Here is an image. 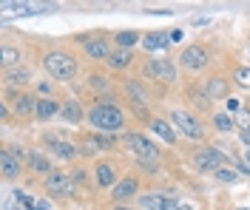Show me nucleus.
<instances>
[{
  "instance_id": "f257e3e1",
  "label": "nucleus",
  "mask_w": 250,
  "mask_h": 210,
  "mask_svg": "<svg viewBox=\"0 0 250 210\" xmlns=\"http://www.w3.org/2000/svg\"><path fill=\"white\" fill-rule=\"evenodd\" d=\"M88 122H91L97 131H108V134H117V131L125 125L123 111L114 105V102H100L88 111Z\"/></svg>"
},
{
  "instance_id": "f03ea898",
  "label": "nucleus",
  "mask_w": 250,
  "mask_h": 210,
  "mask_svg": "<svg viewBox=\"0 0 250 210\" xmlns=\"http://www.w3.org/2000/svg\"><path fill=\"white\" fill-rule=\"evenodd\" d=\"M43 65H46V71L54 80H71L77 74V60L71 54H65V51H48Z\"/></svg>"
},
{
  "instance_id": "7ed1b4c3",
  "label": "nucleus",
  "mask_w": 250,
  "mask_h": 210,
  "mask_svg": "<svg viewBox=\"0 0 250 210\" xmlns=\"http://www.w3.org/2000/svg\"><path fill=\"white\" fill-rule=\"evenodd\" d=\"M171 122H173V128L179 131V134H185L188 139H202V136H205L202 119H196L193 114H188V111H173V114H171Z\"/></svg>"
},
{
  "instance_id": "20e7f679",
  "label": "nucleus",
  "mask_w": 250,
  "mask_h": 210,
  "mask_svg": "<svg viewBox=\"0 0 250 210\" xmlns=\"http://www.w3.org/2000/svg\"><path fill=\"white\" fill-rule=\"evenodd\" d=\"M125 145L134 156H140V162H156L159 159V151H156L154 142H148L142 134H128L125 136Z\"/></svg>"
},
{
  "instance_id": "39448f33",
  "label": "nucleus",
  "mask_w": 250,
  "mask_h": 210,
  "mask_svg": "<svg viewBox=\"0 0 250 210\" xmlns=\"http://www.w3.org/2000/svg\"><path fill=\"white\" fill-rule=\"evenodd\" d=\"M222 165H225V156H222V151H216V148H202V151L193 153V168L199 173H216Z\"/></svg>"
},
{
  "instance_id": "423d86ee",
  "label": "nucleus",
  "mask_w": 250,
  "mask_h": 210,
  "mask_svg": "<svg viewBox=\"0 0 250 210\" xmlns=\"http://www.w3.org/2000/svg\"><path fill=\"white\" fill-rule=\"evenodd\" d=\"M182 65L190 68V71H202L205 65H208V51L202 46H188L182 51Z\"/></svg>"
},
{
  "instance_id": "0eeeda50",
  "label": "nucleus",
  "mask_w": 250,
  "mask_h": 210,
  "mask_svg": "<svg viewBox=\"0 0 250 210\" xmlns=\"http://www.w3.org/2000/svg\"><path fill=\"white\" fill-rule=\"evenodd\" d=\"M145 74L148 77H156V80H162V82H171L176 77V68L168 60H151V63L145 65Z\"/></svg>"
},
{
  "instance_id": "6e6552de",
  "label": "nucleus",
  "mask_w": 250,
  "mask_h": 210,
  "mask_svg": "<svg viewBox=\"0 0 250 210\" xmlns=\"http://www.w3.org/2000/svg\"><path fill=\"white\" fill-rule=\"evenodd\" d=\"M140 208L142 210H176L179 205L162 193H151V196H142L140 199Z\"/></svg>"
},
{
  "instance_id": "1a4fd4ad",
  "label": "nucleus",
  "mask_w": 250,
  "mask_h": 210,
  "mask_svg": "<svg viewBox=\"0 0 250 210\" xmlns=\"http://www.w3.org/2000/svg\"><path fill=\"white\" fill-rule=\"evenodd\" d=\"M20 168H23V162L17 159L9 148H3V153H0V171H3V176L6 179H17L20 176Z\"/></svg>"
},
{
  "instance_id": "9d476101",
  "label": "nucleus",
  "mask_w": 250,
  "mask_h": 210,
  "mask_svg": "<svg viewBox=\"0 0 250 210\" xmlns=\"http://www.w3.org/2000/svg\"><path fill=\"white\" fill-rule=\"evenodd\" d=\"M168 43H171V34H165V32H151V34L142 37L145 51H165L168 49Z\"/></svg>"
},
{
  "instance_id": "9b49d317",
  "label": "nucleus",
  "mask_w": 250,
  "mask_h": 210,
  "mask_svg": "<svg viewBox=\"0 0 250 210\" xmlns=\"http://www.w3.org/2000/svg\"><path fill=\"white\" fill-rule=\"evenodd\" d=\"M46 188H48V193L62 196V193H68V191H71V179L65 176V173H48Z\"/></svg>"
},
{
  "instance_id": "f8f14e48",
  "label": "nucleus",
  "mask_w": 250,
  "mask_h": 210,
  "mask_svg": "<svg viewBox=\"0 0 250 210\" xmlns=\"http://www.w3.org/2000/svg\"><path fill=\"white\" fill-rule=\"evenodd\" d=\"M148 125H151V131H154L165 145H173V142H176V131H173L165 119H148Z\"/></svg>"
},
{
  "instance_id": "ddd939ff",
  "label": "nucleus",
  "mask_w": 250,
  "mask_h": 210,
  "mask_svg": "<svg viewBox=\"0 0 250 210\" xmlns=\"http://www.w3.org/2000/svg\"><path fill=\"white\" fill-rule=\"evenodd\" d=\"M137 188H140V185H137V179H123L120 185H114V188H111V196H114L117 202H123V199H131V196L137 193Z\"/></svg>"
},
{
  "instance_id": "4468645a",
  "label": "nucleus",
  "mask_w": 250,
  "mask_h": 210,
  "mask_svg": "<svg viewBox=\"0 0 250 210\" xmlns=\"http://www.w3.org/2000/svg\"><path fill=\"white\" fill-rule=\"evenodd\" d=\"M205 94H208L210 99H225L228 97V82H225V77H210L208 85H205Z\"/></svg>"
},
{
  "instance_id": "2eb2a0df",
  "label": "nucleus",
  "mask_w": 250,
  "mask_h": 210,
  "mask_svg": "<svg viewBox=\"0 0 250 210\" xmlns=\"http://www.w3.org/2000/svg\"><path fill=\"white\" fill-rule=\"evenodd\" d=\"M97 182H100V188H114L117 173H114V165L111 162H100L97 165Z\"/></svg>"
},
{
  "instance_id": "dca6fc26",
  "label": "nucleus",
  "mask_w": 250,
  "mask_h": 210,
  "mask_svg": "<svg viewBox=\"0 0 250 210\" xmlns=\"http://www.w3.org/2000/svg\"><path fill=\"white\" fill-rule=\"evenodd\" d=\"M85 54H88L91 60H108L111 49H108L105 40H88V43H85Z\"/></svg>"
},
{
  "instance_id": "f3484780",
  "label": "nucleus",
  "mask_w": 250,
  "mask_h": 210,
  "mask_svg": "<svg viewBox=\"0 0 250 210\" xmlns=\"http://www.w3.org/2000/svg\"><path fill=\"white\" fill-rule=\"evenodd\" d=\"M134 60V49H117L108 54V60L105 63L111 65V68H125V65Z\"/></svg>"
},
{
  "instance_id": "a211bd4d",
  "label": "nucleus",
  "mask_w": 250,
  "mask_h": 210,
  "mask_svg": "<svg viewBox=\"0 0 250 210\" xmlns=\"http://www.w3.org/2000/svg\"><path fill=\"white\" fill-rule=\"evenodd\" d=\"M26 162H29V168L34 173H51V162H48V156H43L40 151H31Z\"/></svg>"
},
{
  "instance_id": "6ab92c4d",
  "label": "nucleus",
  "mask_w": 250,
  "mask_h": 210,
  "mask_svg": "<svg viewBox=\"0 0 250 210\" xmlns=\"http://www.w3.org/2000/svg\"><path fill=\"white\" fill-rule=\"evenodd\" d=\"M37 111V105H34V99L29 94H17L15 97V114L17 116H29V114Z\"/></svg>"
},
{
  "instance_id": "aec40b11",
  "label": "nucleus",
  "mask_w": 250,
  "mask_h": 210,
  "mask_svg": "<svg viewBox=\"0 0 250 210\" xmlns=\"http://www.w3.org/2000/svg\"><path fill=\"white\" fill-rule=\"evenodd\" d=\"M34 114H37V119H51L54 114H60V105H57L54 99H40Z\"/></svg>"
},
{
  "instance_id": "412c9836",
  "label": "nucleus",
  "mask_w": 250,
  "mask_h": 210,
  "mask_svg": "<svg viewBox=\"0 0 250 210\" xmlns=\"http://www.w3.org/2000/svg\"><path fill=\"white\" fill-rule=\"evenodd\" d=\"M46 142H48V151H54L62 159H71V156H74V145H68V142H62V139H54V136H51Z\"/></svg>"
},
{
  "instance_id": "4be33fe9",
  "label": "nucleus",
  "mask_w": 250,
  "mask_h": 210,
  "mask_svg": "<svg viewBox=\"0 0 250 210\" xmlns=\"http://www.w3.org/2000/svg\"><path fill=\"white\" fill-rule=\"evenodd\" d=\"M60 114H62L65 122H80V119H83V108H80V102H74V99H68L60 108Z\"/></svg>"
},
{
  "instance_id": "5701e85b",
  "label": "nucleus",
  "mask_w": 250,
  "mask_h": 210,
  "mask_svg": "<svg viewBox=\"0 0 250 210\" xmlns=\"http://www.w3.org/2000/svg\"><path fill=\"white\" fill-rule=\"evenodd\" d=\"M125 91H128V99L131 102H140V105L148 102V91L142 88L140 82H125Z\"/></svg>"
},
{
  "instance_id": "b1692460",
  "label": "nucleus",
  "mask_w": 250,
  "mask_h": 210,
  "mask_svg": "<svg viewBox=\"0 0 250 210\" xmlns=\"http://www.w3.org/2000/svg\"><path fill=\"white\" fill-rule=\"evenodd\" d=\"M114 40H117V46H120V49H134V46L140 43V34H137V32H117Z\"/></svg>"
},
{
  "instance_id": "393cba45",
  "label": "nucleus",
  "mask_w": 250,
  "mask_h": 210,
  "mask_svg": "<svg viewBox=\"0 0 250 210\" xmlns=\"http://www.w3.org/2000/svg\"><path fill=\"white\" fill-rule=\"evenodd\" d=\"M94 142H97V148L100 151H111V148L117 145V139H114V134H108V131H103V134H97V136H91Z\"/></svg>"
},
{
  "instance_id": "a878e982",
  "label": "nucleus",
  "mask_w": 250,
  "mask_h": 210,
  "mask_svg": "<svg viewBox=\"0 0 250 210\" xmlns=\"http://www.w3.org/2000/svg\"><path fill=\"white\" fill-rule=\"evenodd\" d=\"M213 125H216L219 131H225V134H228V131L236 128V119H233V116H228V114H216V116H213Z\"/></svg>"
},
{
  "instance_id": "bb28decb",
  "label": "nucleus",
  "mask_w": 250,
  "mask_h": 210,
  "mask_svg": "<svg viewBox=\"0 0 250 210\" xmlns=\"http://www.w3.org/2000/svg\"><path fill=\"white\" fill-rule=\"evenodd\" d=\"M213 176H216L219 182H225V185H230V182H236V179H239V173H236V171H230V168H219Z\"/></svg>"
},
{
  "instance_id": "cd10ccee",
  "label": "nucleus",
  "mask_w": 250,
  "mask_h": 210,
  "mask_svg": "<svg viewBox=\"0 0 250 210\" xmlns=\"http://www.w3.org/2000/svg\"><path fill=\"white\" fill-rule=\"evenodd\" d=\"M233 80L239 82L242 88H250V68H245V65H242V68H236V71H233Z\"/></svg>"
},
{
  "instance_id": "c85d7f7f",
  "label": "nucleus",
  "mask_w": 250,
  "mask_h": 210,
  "mask_svg": "<svg viewBox=\"0 0 250 210\" xmlns=\"http://www.w3.org/2000/svg\"><path fill=\"white\" fill-rule=\"evenodd\" d=\"M17 60H20V51L12 49V46H6V49H3V65H12V63H17Z\"/></svg>"
},
{
  "instance_id": "c756f323",
  "label": "nucleus",
  "mask_w": 250,
  "mask_h": 210,
  "mask_svg": "<svg viewBox=\"0 0 250 210\" xmlns=\"http://www.w3.org/2000/svg\"><path fill=\"white\" fill-rule=\"evenodd\" d=\"M26 80H29V71L26 68H17V71L9 74V82H26Z\"/></svg>"
},
{
  "instance_id": "7c9ffc66",
  "label": "nucleus",
  "mask_w": 250,
  "mask_h": 210,
  "mask_svg": "<svg viewBox=\"0 0 250 210\" xmlns=\"http://www.w3.org/2000/svg\"><path fill=\"white\" fill-rule=\"evenodd\" d=\"M239 125H242L245 131H250V111H242V114H239Z\"/></svg>"
},
{
  "instance_id": "2f4dec72",
  "label": "nucleus",
  "mask_w": 250,
  "mask_h": 210,
  "mask_svg": "<svg viewBox=\"0 0 250 210\" xmlns=\"http://www.w3.org/2000/svg\"><path fill=\"white\" fill-rule=\"evenodd\" d=\"M9 151H12V153H15L17 159L23 162V159H29V156H26V153H23V148H9Z\"/></svg>"
},
{
  "instance_id": "473e14b6",
  "label": "nucleus",
  "mask_w": 250,
  "mask_h": 210,
  "mask_svg": "<svg viewBox=\"0 0 250 210\" xmlns=\"http://www.w3.org/2000/svg\"><path fill=\"white\" fill-rule=\"evenodd\" d=\"M242 142L250 148V131H245V128H242Z\"/></svg>"
},
{
  "instance_id": "72a5a7b5",
  "label": "nucleus",
  "mask_w": 250,
  "mask_h": 210,
  "mask_svg": "<svg viewBox=\"0 0 250 210\" xmlns=\"http://www.w3.org/2000/svg\"><path fill=\"white\" fill-rule=\"evenodd\" d=\"M182 37H185V34L179 32V29H176V32H171V40H176V43H179V40H182Z\"/></svg>"
},
{
  "instance_id": "f704fd0d",
  "label": "nucleus",
  "mask_w": 250,
  "mask_h": 210,
  "mask_svg": "<svg viewBox=\"0 0 250 210\" xmlns=\"http://www.w3.org/2000/svg\"><path fill=\"white\" fill-rule=\"evenodd\" d=\"M245 162H248V168H250V148H248V153H245Z\"/></svg>"
},
{
  "instance_id": "c9c22d12",
  "label": "nucleus",
  "mask_w": 250,
  "mask_h": 210,
  "mask_svg": "<svg viewBox=\"0 0 250 210\" xmlns=\"http://www.w3.org/2000/svg\"><path fill=\"white\" fill-rule=\"evenodd\" d=\"M176 210H193V208H188V205H182V208H176Z\"/></svg>"
},
{
  "instance_id": "e433bc0d",
  "label": "nucleus",
  "mask_w": 250,
  "mask_h": 210,
  "mask_svg": "<svg viewBox=\"0 0 250 210\" xmlns=\"http://www.w3.org/2000/svg\"><path fill=\"white\" fill-rule=\"evenodd\" d=\"M114 210H128V208H123V205H120V208H114Z\"/></svg>"
},
{
  "instance_id": "4c0bfd02",
  "label": "nucleus",
  "mask_w": 250,
  "mask_h": 210,
  "mask_svg": "<svg viewBox=\"0 0 250 210\" xmlns=\"http://www.w3.org/2000/svg\"><path fill=\"white\" fill-rule=\"evenodd\" d=\"M239 210H250V208H239Z\"/></svg>"
},
{
  "instance_id": "58836bf2",
  "label": "nucleus",
  "mask_w": 250,
  "mask_h": 210,
  "mask_svg": "<svg viewBox=\"0 0 250 210\" xmlns=\"http://www.w3.org/2000/svg\"><path fill=\"white\" fill-rule=\"evenodd\" d=\"M248 54H250V46H248Z\"/></svg>"
}]
</instances>
